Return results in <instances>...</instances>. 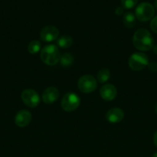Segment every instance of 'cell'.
I'll return each mask as SVG.
<instances>
[{"label":"cell","instance_id":"6da1fadb","mask_svg":"<svg viewBox=\"0 0 157 157\" xmlns=\"http://www.w3.org/2000/svg\"><path fill=\"white\" fill-rule=\"evenodd\" d=\"M132 43L136 49L142 52H146L153 48L154 39L147 29H139L134 33Z\"/></svg>","mask_w":157,"mask_h":157},{"label":"cell","instance_id":"7a4b0ae2","mask_svg":"<svg viewBox=\"0 0 157 157\" xmlns=\"http://www.w3.org/2000/svg\"><path fill=\"white\" fill-rule=\"evenodd\" d=\"M60 55L59 50L55 44L46 45L40 52V58L42 61L49 66H54L59 62Z\"/></svg>","mask_w":157,"mask_h":157},{"label":"cell","instance_id":"3957f363","mask_svg":"<svg viewBox=\"0 0 157 157\" xmlns=\"http://www.w3.org/2000/svg\"><path fill=\"white\" fill-rule=\"evenodd\" d=\"M154 14H155L154 7L149 2L140 3L135 11V18L141 21H147L152 19Z\"/></svg>","mask_w":157,"mask_h":157},{"label":"cell","instance_id":"277c9868","mask_svg":"<svg viewBox=\"0 0 157 157\" xmlns=\"http://www.w3.org/2000/svg\"><path fill=\"white\" fill-rule=\"evenodd\" d=\"M149 58L147 55L141 52L134 53L129 57V66L132 70L138 71L144 69L149 64Z\"/></svg>","mask_w":157,"mask_h":157},{"label":"cell","instance_id":"5b68a950","mask_svg":"<svg viewBox=\"0 0 157 157\" xmlns=\"http://www.w3.org/2000/svg\"><path fill=\"white\" fill-rule=\"evenodd\" d=\"M78 88L83 93H92L97 88L96 79L90 75H83L78 81Z\"/></svg>","mask_w":157,"mask_h":157},{"label":"cell","instance_id":"8992f818","mask_svg":"<svg viewBox=\"0 0 157 157\" xmlns=\"http://www.w3.org/2000/svg\"><path fill=\"white\" fill-rule=\"evenodd\" d=\"M80 104V98L76 94L69 92L64 95L61 101L62 108L66 112H72L76 110Z\"/></svg>","mask_w":157,"mask_h":157},{"label":"cell","instance_id":"52a82bcc","mask_svg":"<svg viewBox=\"0 0 157 157\" xmlns=\"http://www.w3.org/2000/svg\"><path fill=\"white\" fill-rule=\"evenodd\" d=\"M21 99L27 107L34 108L40 103V97L35 90L32 89H26L21 94Z\"/></svg>","mask_w":157,"mask_h":157},{"label":"cell","instance_id":"ba28073f","mask_svg":"<svg viewBox=\"0 0 157 157\" xmlns=\"http://www.w3.org/2000/svg\"><path fill=\"white\" fill-rule=\"evenodd\" d=\"M40 38L45 42H52L58 38L59 31L53 25L45 26L40 32Z\"/></svg>","mask_w":157,"mask_h":157},{"label":"cell","instance_id":"9c48e42d","mask_svg":"<svg viewBox=\"0 0 157 157\" xmlns=\"http://www.w3.org/2000/svg\"><path fill=\"white\" fill-rule=\"evenodd\" d=\"M59 90L55 87H49L46 88L42 94V101L46 104H52L57 101L59 98Z\"/></svg>","mask_w":157,"mask_h":157},{"label":"cell","instance_id":"30bf717a","mask_svg":"<svg viewBox=\"0 0 157 157\" xmlns=\"http://www.w3.org/2000/svg\"><path fill=\"white\" fill-rule=\"evenodd\" d=\"M32 121V113L27 110H21L15 117V123L18 127H26Z\"/></svg>","mask_w":157,"mask_h":157},{"label":"cell","instance_id":"8fae6325","mask_svg":"<svg viewBox=\"0 0 157 157\" xmlns=\"http://www.w3.org/2000/svg\"><path fill=\"white\" fill-rule=\"evenodd\" d=\"M100 96L106 101H111L116 98L117 89L113 84H107L103 85L100 89Z\"/></svg>","mask_w":157,"mask_h":157},{"label":"cell","instance_id":"7c38bea8","mask_svg":"<svg viewBox=\"0 0 157 157\" xmlns=\"http://www.w3.org/2000/svg\"><path fill=\"white\" fill-rule=\"evenodd\" d=\"M124 116V112L122 109L114 107L108 110L106 114V118L108 122L111 124H117L123 121Z\"/></svg>","mask_w":157,"mask_h":157},{"label":"cell","instance_id":"4fadbf2b","mask_svg":"<svg viewBox=\"0 0 157 157\" xmlns=\"http://www.w3.org/2000/svg\"><path fill=\"white\" fill-rule=\"evenodd\" d=\"M57 47L66 49L71 47L73 44V38L69 35H62L57 39Z\"/></svg>","mask_w":157,"mask_h":157},{"label":"cell","instance_id":"5bb4252c","mask_svg":"<svg viewBox=\"0 0 157 157\" xmlns=\"http://www.w3.org/2000/svg\"><path fill=\"white\" fill-rule=\"evenodd\" d=\"M123 21L126 28L132 29L135 25V15L132 12H126L125 15H123Z\"/></svg>","mask_w":157,"mask_h":157},{"label":"cell","instance_id":"9a60e30c","mask_svg":"<svg viewBox=\"0 0 157 157\" xmlns=\"http://www.w3.org/2000/svg\"><path fill=\"white\" fill-rule=\"evenodd\" d=\"M74 58L70 53H65L62 55H61V58H60L59 62L62 67H68L69 66L72 65V64L73 63Z\"/></svg>","mask_w":157,"mask_h":157},{"label":"cell","instance_id":"2e32d148","mask_svg":"<svg viewBox=\"0 0 157 157\" xmlns=\"http://www.w3.org/2000/svg\"><path fill=\"white\" fill-rule=\"evenodd\" d=\"M110 78V71L107 68H103L97 74V80L99 83H106Z\"/></svg>","mask_w":157,"mask_h":157},{"label":"cell","instance_id":"e0dca14e","mask_svg":"<svg viewBox=\"0 0 157 157\" xmlns=\"http://www.w3.org/2000/svg\"><path fill=\"white\" fill-rule=\"evenodd\" d=\"M28 52L32 55L37 54L41 49V42L38 40H33L28 44Z\"/></svg>","mask_w":157,"mask_h":157},{"label":"cell","instance_id":"ac0fdd59","mask_svg":"<svg viewBox=\"0 0 157 157\" xmlns=\"http://www.w3.org/2000/svg\"><path fill=\"white\" fill-rule=\"evenodd\" d=\"M138 0H121L122 6L123 9H130L136 6Z\"/></svg>","mask_w":157,"mask_h":157},{"label":"cell","instance_id":"d6986e66","mask_svg":"<svg viewBox=\"0 0 157 157\" xmlns=\"http://www.w3.org/2000/svg\"><path fill=\"white\" fill-rule=\"evenodd\" d=\"M150 28L155 33L157 34V16L152 18V21L150 22Z\"/></svg>","mask_w":157,"mask_h":157},{"label":"cell","instance_id":"ffe728a7","mask_svg":"<svg viewBox=\"0 0 157 157\" xmlns=\"http://www.w3.org/2000/svg\"><path fill=\"white\" fill-rule=\"evenodd\" d=\"M149 67V70L152 72H156L157 71V62L152 61V62H149L147 66Z\"/></svg>","mask_w":157,"mask_h":157},{"label":"cell","instance_id":"44dd1931","mask_svg":"<svg viewBox=\"0 0 157 157\" xmlns=\"http://www.w3.org/2000/svg\"><path fill=\"white\" fill-rule=\"evenodd\" d=\"M123 12V7H118L115 9V14L118 15H122V13Z\"/></svg>","mask_w":157,"mask_h":157},{"label":"cell","instance_id":"7402d4cb","mask_svg":"<svg viewBox=\"0 0 157 157\" xmlns=\"http://www.w3.org/2000/svg\"><path fill=\"white\" fill-rule=\"evenodd\" d=\"M153 143H154V145L157 147V130L155 132L153 135Z\"/></svg>","mask_w":157,"mask_h":157},{"label":"cell","instance_id":"603a6c76","mask_svg":"<svg viewBox=\"0 0 157 157\" xmlns=\"http://www.w3.org/2000/svg\"><path fill=\"white\" fill-rule=\"evenodd\" d=\"M153 48L154 53H155V55H157V44H156V45L153 46V48Z\"/></svg>","mask_w":157,"mask_h":157},{"label":"cell","instance_id":"cb8c5ba5","mask_svg":"<svg viewBox=\"0 0 157 157\" xmlns=\"http://www.w3.org/2000/svg\"><path fill=\"white\" fill-rule=\"evenodd\" d=\"M154 5H155V8L157 10V0H155V2H154Z\"/></svg>","mask_w":157,"mask_h":157},{"label":"cell","instance_id":"d4e9b609","mask_svg":"<svg viewBox=\"0 0 157 157\" xmlns=\"http://www.w3.org/2000/svg\"><path fill=\"white\" fill-rule=\"evenodd\" d=\"M151 157H157V152H155V153H154L152 155V156Z\"/></svg>","mask_w":157,"mask_h":157},{"label":"cell","instance_id":"484cf974","mask_svg":"<svg viewBox=\"0 0 157 157\" xmlns=\"http://www.w3.org/2000/svg\"><path fill=\"white\" fill-rule=\"evenodd\" d=\"M155 113L157 114V103L155 104Z\"/></svg>","mask_w":157,"mask_h":157}]
</instances>
